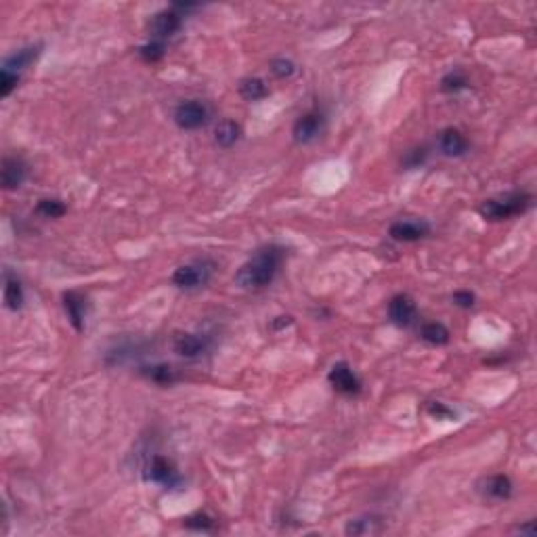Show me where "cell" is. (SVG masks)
I'll return each instance as SVG.
<instances>
[{"instance_id": "obj_1", "label": "cell", "mask_w": 537, "mask_h": 537, "mask_svg": "<svg viewBox=\"0 0 537 537\" xmlns=\"http://www.w3.org/2000/svg\"><path fill=\"white\" fill-rule=\"evenodd\" d=\"M282 260L284 248L280 246H266L258 250L248 262L240 266V271L235 273V284L244 290H260L268 286L275 280Z\"/></svg>"}, {"instance_id": "obj_2", "label": "cell", "mask_w": 537, "mask_h": 537, "mask_svg": "<svg viewBox=\"0 0 537 537\" xmlns=\"http://www.w3.org/2000/svg\"><path fill=\"white\" fill-rule=\"evenodd\" d=\"M531 206V195L527 193H510L502 199H487L478 210L489 221H504L525 212Z\"/></svg>"}, {"instance_id": "obj_3", "label": "cell", "mask_w": 537, "mask_h": 537, "mask_svg": "<svg viewBox=\"0 0 537 537\" xmlns=\"http://www.w3.org/2000/svg\"><path fill=\"white\" fill-rule=\"evenodd\" d=\"M143 476H145V480L157 482V485H162L166 489H173V487L181 485V476H179L177 468L164 456H151L149 462L143 468Z\"/></svg>"}, {"instance_id": "obj_4", "label": "cell", "mask_w": 537, "mask_h": 537, "mask_svg": "<svg viewBox=\"0 0 537 537\" xmlns=\"http://www.w3.org/2000/svg\"><path fill=\"white\" fill-rule=\"evenodd\" d=\"M210 275H212V264L208 260H195L191 264H183L177 268L173 275V284L181 290H195L206 286Z\"/></svg>"}, {"instance_id": "obj_5", "label": "cell", "mask_w": 537, "mask_h": 537, "mask_svg": "<svg viewBox=\"0 0 537 537\" xmlns=\"http://www.w3.org/2000/svg\"><path fill=\"white\" fill-rule=\"evenodd\" d=\"M175 122L183 130H197L208 122V110L199 101H183L175 110Z\"/></svg>"}, {"instance_id": "obj_6", "label": "cell", "mask_w": 537, "mask_h": 537, "mask_svg": "<svg viewBox=\"0 0 537 537\" xmlns=\"http://www.w3.org/2000/svg\"><path fill=\"white\" fill-rule=\"evenodd\" d=\"M328 380H330V384H332L338 393H342V395H357V393L361 391L359 378L355 375V371L351 369V365L344 363V361L336 363V365L330 369Z\"/></svg>"}, {"instance_id": "obj_7", "label": "cell", "mask_w": 537, "mask_h": 537, "mask_svg": "<svg viewBox=\"0 0 537 537\" xmlns=\"http://www.w3.org/2000/svg\"><path fill=\"white\" fill-rule=\"evenodd\" d=\"M321 128H324V116H321L319 112H306L296 120V124L292 128V135H294L296 143L306 145V143H311L319 137Z\"/></svg>"}, {"instance_id": "obj_8", "label": "cell", "mask_w": 537, "mask_h": 537, "mask_svg": "<svg viewBox=\"0 0 537 537\" xmlns=\"http://www.w3.org/2000/svg\"><path fill=\"white\" fill-rule=\"evenodd\" d=\"M389 317H391L393 324L399 326V328L411 326L413 319H416V302H413V298L407 296V294H397L391 300V304H389Z\"/></svg>"}, {"instance_id": "obj_9", "label": "cell", "mask_w": 537, "mask_h": 537, "mask_svg": "<svg viewBox=\"0 0 537 537\" xmlns=\"http://www.w3.org/2000/svg\"><path fill=\"white\" fill-rule=\"evenodd\" d=\"M181 28V15L170 9V11H162L153 15L151 23H149V30L153 34L155 40H164V38H170L173 34H177Z\"/></svg>"}, {"instance_id": "obj_10", "label": "cell", "mask_w": 537, "mask_h": 537, "mask_svg": "<svg viewBox=\"0 0 537 537\" xmlns=\"http://www.w3.org/2000/svg\"><path fill=\"white\" fill-rule=\"evenodd\" d=\"M428 231H431V227H428L426 223H420V221H399V223L391 225L389 233L397 242H418V240L426 237Z\"/></svg>"}, {"instance_id": "obj_11", "label": "cell", "mask_w": 537, "mask_h": 537, "mask_svg": "<svg viewBox=\"0 0 537 537\" xmlns=\"http://www.w3.org/2000/svg\"><path fill=\"white\" fill-rule=\"evenodd\" d=\"M28 177V166L19 157H5L3 162V187L17 189Z\"/></svg>"}, {"instance_id": "obj_12", "label": "cell", "mask_w": 537, "mask_h": 537, "mask_svg": "<svg viewBox=\"0 0 537 537\" xmlns=\"http://www.w3.org/2000/svg\"><path fill=\"white\" fill-rule=\"evenodd\" d=\"M480 494L491 500H508L512 494V482L506 474H494L480 482Z\"/></svg>"}, {"instance_id": "obj_13", "label": "cell", "mask_w": 537, "mask_h": 537, "mask_svg": "<svg viewBox=\"0 0 537 537\" xmlns=\"http://www.w3.org/2000/svg\"><path fill=\"white\" fill-rule=\"evenodd\" d=\"M441 151L449 157H460L468 151V139L458 128H445L439 137Z\"/></svg>"}, {"instance_id": "obj_14", "label": "cell", "mask_w": 537, "mask_h": 537, "mask_svg": "<svg viewBox=\"0 0 537 537\" xmlns=\"http://www.w3.org/2000/svg\"><path fill=\"white\" fill-rule=\"evenodd\" d=\"M175 351L181 355V357H187V359H195L199 357L204 351H206V340L197 334H177L175 336Z\"/></svg>"}, {"instance_id": "obj_15", "label": "cell", "mask_w": 537, "mask_h": 537, "mask_svg": "<svg viewBox=\"0 0 537 537\" xmlns=\"http://www.w3.org/2000/svg\"><path fill=\"white\" fill-rule=\"evenodd\" d=\"M64 306H66V313L72 321V326L76 330H82L84 328V317H86V300L78 292H68L64 296Z\"/></svg>"}, {"instance_id": "obj_16", "label": "cell", "mask_w": 537, "mask_h": 537, "mask_svg": "<svg viewBox=\"0 0 537 537\" xmlns=\"http://www.w3.org/2000/svg\"><path fill=\"white\" fill-rule=\"evenodd\" d=\"M40 46H28V48H21V50H17L15 55H11V57H7L5 59V64H3V70H7V72H13V74H19L21 70H26L36 57H38V50Z\"/></svg>"}, {"instance_id": "obj_17", "label": "cell", "mask_w": 537, "mask_h": 537, "mask_svg": "<svg viewBox=\"0 0 537 537\" xmlns=\"http://www.w3.org/2000/svg\"><path fill=\"white\" fill-rule=\"evenodd\" d=\"M422 340H426L428 344H435V346H443L449 342V330L439 324V321H431V324H424L420 330Z\"/></svg>"}, {"instance_id": "obj_18", "label": "cell", "mask_w": 537, "mask_h": 537, "mask_svg": "<svg viewBox=\"0 0 537 537\" xmlns=\"http://www.w3.org/2000/svg\"><path fill=\"white\" fill-rule=\"evenodd\" d=\"M240 133H242L240 124L225 120L217 126V130H214V141H217V145H221V147H233L240 141Z\"/></svg>"}, {"instance_id": "obj_19", "label": "cell", "mask_w": 537, "mask_h": 537, "mask_svg": "<svg viewBox=\"0 0 537 537\" xmlns=\"http://www.w3.org/2000/svg\"><path fill=\"white\" fill-rule=\"evenodd\" d=\"M141 373L145 375V378H149L151 382H155V384H173L177 380V371L170 365H164V363H157V365H151V367H143Z\"/></svg>"}, {"instance_id": "obj_20", "label": "cell", "mask_w": 537, "mask_h": 537, "mask_svg": "<svg viewBox=\"0 0 537 537\" xmlns=\"http://www.w3.org/2000/svg\"><path fill=\"white\" fill-rule=\"evenodd\" d=\"M346 535H369V533H378L382 531V523L373 516H365V518H355L346 525Z\"/></svg>"}, {"instance_id": "obj_21", "label": "cell", "mask_w": 537, "mask_h": 537, "mask_svg": "<svg viewBox=\"0 0 537 537\" xmlns=\"http://www.w3.org/2000/svg\"><path fill=\"white\" fill-rule=\"evenodd\" d=\"M240 95L246 101H258L268 95V88H266L264 80H260V78H246L240 84Z\"/></svg>"}, {"instance_id": "obj_22", "label": "cell", "mask_w": 537, "mask_h": 537, "mask_svg": "<svg viewBox=\"0 0 537 537\" xmlns=\"http://www.w3.org/2000/svg\"><path fill=\"white\" fill-rule=\"evenodd\" d=\"M5 304H7V309H11V311H17V309H21V304H23V290H21V284H19L15 277H11V275H7V280H5Z\"/></svg>"}, {"instance_id": "obj_23", "label": "cell", "mask_w": 537, "mask_h": 537, "mask_svg": "<svg viewBox=\"0 0 537 537\" xmlns=\"http://www.w3.org/2000/svg\"><path fill=\"white\" fill-rule=\"evenodd\" d=\"M38 214H42V217L46 219H59L66 214V204L61 199H40L38 202Z\"/></svg>"}, {"instance_id": "obj_24", "label": "cell", "mask_w": 537, "mask_h": 537, "mask_svg": "<svg viewBox=\"0 0 537 537\" xmlns=\"http://www.w3.org/2000/svg\"><path fill=\"white\" fill-rule=\"evenodd\" d=\"M466 86H468V80H466V76L460 74V72H451V74H447V76L441 80V90H443V92H460V90H464Z\"/></svg>"}, {"instance_id": "obj_25", "label": "cell", "mask_w": 537, "mask_h": 537, "mask_svg": "<svg viewBox=\"0 0 537 537\" xmlns=\"http://www.w3.org/2000/svg\"><path fill=\"white\" fill-rule=\"evenodd\" d=\"M139 55H141L145 61L153 64V61H157V59L164 57V44L159 42V40H151V42L143 44V46L139 48Z\"/></svg>"}, {"instance_id": "obj_26", "label": "cell", "mask_w": 537, "mask_h": 537, "mask_svg": "<svg viewBox=\"0 0 537 537\" xmlns=\"http://www.w3.org/2000/svg\"><path fill=\"white\" fill-rule=\"evenodd\" d=\"M185 527H187V529H193V531H212V529H214V520H212L208 514L197 512V514H193V516H189V518L185 520Z\"/></svg>"}, {"instance_id": "obj_27", "label": "cell", "mask_w": 537, "mask_h": 537, "mask_svg": "<svg viewBox=\"0 0 537 537\" xmlns=\"http://www.w3.org/2000/svg\"><path fill=\"white\" fill-rule=\"evenodd\" d=\"M428 157V151L426 147H418V149H411L407 151V155L403 157V166L405 168H420Z\"/></svg>"}, {"instance_id": "obj_28", "label": "cell", "mask_w": 537, "mask_h": 537, "mask_svg": "<svg viewBox=\"0 0 537 537\" xmlns=\"http://www.w3.org/2000/svg\"><path fill=\"white\" fill-rule=\"evenodd\" d=\"M271 72L277 76V78H290L294 72H296V66H294V61H290V59H273L271 61Z\"/></svg>"}, {"instance_id": "obj_29", "label": "cell", "mask_w": 537, "mask_h": 537, "mask_svg": "<svg viewBox=\"0 0 537 537\" xmlns=\"http://www.w3.org/2000/svg\"><path fill=\"white\" fill-rule=\"evenodd\" d=\"M17 82H19V74L3 70V72H0V95L9 97L13 92V88L17 86Z\"/></svg>"}, {"instance_id": "obj_30", "label": "cell", "mask_w": 537, "mask_h": 537, "mask_svg": "<svg viewBox=\"0 0 537 537\" xmlns=\"http://www.w3.org/2000/svg\"><path fill=\"white\" fill-rule=\"evenodd\" d=\"M453 304H458L460 309H470V306H474V294L468 290H458L453 294Z\"/></svg>"}, {"instance_id": "obj_31", "label": "cell", "mask_w": 537, "mask_h": 537, "mask_svg": "<svg viewBox=\"0 0 537 537\" xmlns=\"http://www.w3.org/2000/svg\"><path fill=\"white\" fill-rule=\"evenodd\" d=\"M428 411H431V416H437V418H456V413L451 409H447L443 403H431L428 405Z\"/></svg>"}]
</instances>
